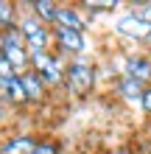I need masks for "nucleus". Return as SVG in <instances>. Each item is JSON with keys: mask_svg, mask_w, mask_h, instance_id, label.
<instances>
[{"mask_svg": "<svg viewBox=\"0 0 151 154\" xmlns=\"http://www.w3.org/2000/svg\"><path fill=\"white\" fill-rule=\"evenodd\" d=\"M20 31L25 37V48H28L31 56H39V53H48V45L53 42V31H48V25L34 14H25L20 23Z\"/></svg>", "mask_w": 151, "mask_h": 154, "instance_id": "f257e3e1", "label": "nucleus"}, {"mask_svg": "<svg viewBox=\"0 0 151 154\" xmlns=\"http://www.w3.org/2000/svg\"><path fill=\"white\" fill-rule=\"evenodd\" d=\"M65 84H67V90H73L76 95H87L92 90V84H95V70H92V65H87L81 56L73 59L65 67Z\"/></svg>", "mask_w": 151, "mask_h": 154, "instance_id": "f03ea898", "label": "nucleus"}, {"mask_svg": "<svg viewBox=\"0 0 151 154\" xmlns=\"http://www.w3.org/2000/svg\"><path fill=\"white\" fill-rule=\"evenodd\" d=\"M31 70L45 81V87H59L62 81H65V65H62L59 56L50 53V51L39 53V56H31Z\"/></svg>", "mask_w": 151, "mask_h": 154, "instance_id": "7ed1b4c3", "label": "nucleus"}, {"mask_svg": "<svg viewBox=\"0 0 151 154\" xmlns=\"http://www.w3.org/2000/svg\"><path fill=\"white\" fill-rule=\"evenodd\" d=\"M115 31L123 34V37H129V39H137V42L151 39V23H146L137 11H129V14L118 17V20H115Z\"/></svg>", "mask_w": 151, "mask_h": 154, "instance_id": "20e7f679", "label": "nucleus"}, {"mask_svg": "<svg viewBox=\"0 0 151 154\" xmlns=\"http://www.w3.org/2000/svg\"><path fill=\"white\" fill-rule=\"evenodd\" d=\"M53 42H56V48L62 53H84L87 51V39L81 31H70V28H62V25H53Z\"/></svg>", "mask_w": 151, "mask_h": 154, "instance_id": "39448f33", "label": "nucleus"}, {"mask_svg": "<svg viewBox=\"0 0 151 154\" xmlns=\"http://www.w3.org/2000/svg\"><path fill=\"white\" fill-rule=\"evenodd\" d=\"M126 76L140 81V84H146V81H151V59L148 56H131L126 59Z\"/></svg>", "mask_w": 151, "mask_h": 154, "instance_id": "423d86ee", "label": "nucleus"}, {"mask_svg": "<svg viewBox=\"0 0 151 154\" xmlns=\"http://www.w3.org/2000/svg\"><path fill=\"white\" fill-rule=\"evenodd\" d=\"M0 101H3V104H23L25 101L23 79H6V81H0Z\"/></svg>", "mask_w": 151, "mask_h": 154, "instance_id": "0eeeda50", "label": "nucleus"}, {"mask_svg": "<svg viewBox=\"0 0 151 154\" xmlns=\"http://www.w3.org/2000/svg\"><path fill=\"white\" fill-rule=\"evenodd\" d=\"M34 146H37V140L31 134H14L0 146V154H31Z\"/></svg>", "mask_w": 151, "mask_h": 154, "instance_id": "6e6552de", "label": "nucleus"}, {"mask_svg": "<svg viewBox=\"0 0 151 154\" xmlns=\"http://www.w3.org/2000/svg\"><path fill=\"white\" fill-rule=\"evenodd\" d=\"M23 79V90H25V101H42L45 98V81H42L34 70H28Z\"/></svg>", "mask_w": 151, "mask_h": 154, "instance_id": "1a4fd4ad", "label": "nucleus"}, {"mask_svg": "<svg viewBox=\"0 0 151 154\" xmlns=\"http://www.w3.org/2000/svg\"><path fill=\"white\" fill-rule=\"evenodd\" d=\"M56 25H62V28H70V31H81V34H84V28H87V23L81 20V14H78L76 8H70V6H59Z\"/></svg>", "mask_w": 151, "mask_h": 154, "instance_id": "9d476101", "label": "nucleus"}, {"mask_svg": "<svg viewBox=\"0 0 151 154\" xmlns=\"http://www.w3.org/2000/svg\"><path fill=\"white\" fill-rule=\"evenodd\" d=\"M31 14L39 17L45 25H56V14H59V6L53 0H34L31 3Z\"/></svg>", "mask_w": 151, "mask_h": 154, "instance_id": "9b49d317", "label": "nucleus"}, {"mask_svg": "<svg viewBox=\"0 0 151 154\" xmlns=\"http://www.w3.org/2000/svg\"><path fill=\"white\" fill-rule=\"evenodd\" d=\"M118 93L126 98V101H140L143 104V95H146V87L140 84V81H134V79H129V76H123L120 81H118Z\"/></svg>", "mask_w": 151, "mask_h": 154, "instance_id": "f8f14e48", "label": "nucleus"}, {"mask_svg": "<svg viewBox=\"0 0 151 154\" xmlns=\"http://www.w3.org/2000/svg\"><path fill=\"white\" fill-rule=\"evenodd\" d=\"M17 23V8L14 3H6V0H0V31L8 28V25Z\"/></svg>", "mask_w": 151, "mask_h": 154, "instance_id": "ddd939ff", "label": "nucleus"}, {"mask_svg": "<svg viewBox=\"0 0 151 154\" xmlns=\"http://www.w3.org/2000/svg\"><path fill=\"white\" fill-rule=\"evenodd\" d=\"M6 79H20V76H17V70L11 67V62L0 53V81H6Z\"/></svg>", "mask_w": 151, "mask_h": 154, "instance_id": "4468645a", "label": "nucleus"}, {"mask_svg": "<svg viewBox=\"0 0 151 154\" xmlns=\"http://www.w3.org/2000/svg\"><path fill=\"white\" fill-rule=\"evenodd\" d=\"M31 154H59V146L53 140H37V146H34Z\"/></svg>", "mask_w": 151, "mask_h": 154, "instance_id": "2eb2a0df", "label": "nucleus"}, {"mask_svg": "<svg viewBox=\"0 0 151 154\" xmlns=\"http://www.w3.org/2000/svg\"><path fill=\"white\" fill-rule=\"evenodd\" d=\"M115 6H118V0H87V8H92V11H109Z\"/></svg>", "mask_w": 151, "mask_h": 154, "instance_id": "dca6fc26", "label": "nucleus"}, {"mask_svg": "<svg viewBox=\"0 0 151 154\" xmlns=\"http://www.w3.org/2000/svg\"><path fill=\"white\" fill-rule=\"evenodd\" d=\"M137 14L143 17L146 23H151V3H143V8H137Z\"/></svg>", "mask_w": 151, "mask_h": 154, "instance_id": "f3484780", "label": "nucleus"}, {"mask_svg": "<svg viewBox=\"0 0 151 154\" xmlns=\"http://www.w3.org/2000/svg\"><path fill=\"white\" fill-rule=\"evenodd\" d=\"M143 109H146V112L151 115V87L146 90V95H143Z\"/></svg>", "mask_w": 151, "mask_h": 154, "instance_id": "a211bd4d", "label": "nucleus"}, {"mask_svg": "<svg viewBox=\"0 0 151 154\" xmlns=\"http://www.w3.org/2000/svg\"><path fill=\"white\" fill-rule=\"evenodd\" d=\"M115 154H129V151H123V149H120V151H115Z\"/></svg>", "mask_w": 151, "mask_h": 154, "instance_id": "6ab92c4d", "label": "nucleus"}, {"mask_svg": "<svg viewBox=\"0 0 151 154\" xmlns=\"http://www.w3.org/2000/svg\"><path fill=\"white\" fill-rule=\"evenodd\" d=\"M0 121H3V106H0Z\"/></svg>", "mask_w": 151, "mask_h": 154, "instance_id": "aec40b11", "label": "nucleus"}]
</instances>
